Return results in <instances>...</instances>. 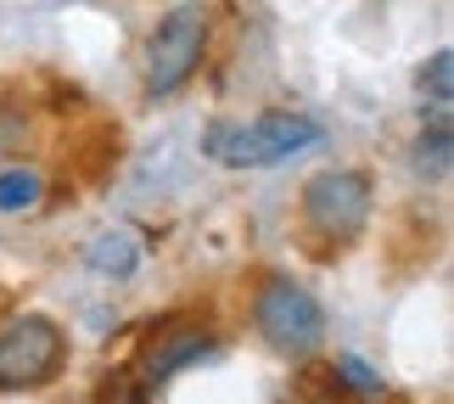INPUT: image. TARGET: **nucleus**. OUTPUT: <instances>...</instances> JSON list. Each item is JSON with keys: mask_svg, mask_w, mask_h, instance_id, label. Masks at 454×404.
Masks as SVG:
<instances>
[{"mask_svg": "<svg viewBox=\"0 0 454 404\" xmlns=\"http://www.w3.org/2000/svg\"><path fill=\"white\" fill-rule=\"evenodd\" d=\"M253 321L258 337H264L281 360H314L325 343V309L303 281L292 275H270L253 297Z\"/></svg>", "mask_w": 454, "mask_h": 404, "instance_id": "obj_2", "label": "nucleus"}, {"mask_svg": "<svg viewBox=\"0 0 454 404\" xmlns=\"http://www.w3.org/2000/svg\"><path fill=\"white\" fill-rule=\"evenodd\" d=\"M67 360V337L51 314H12L0 326V393L45 388Z\"/></svg>", "mask_w": 454, "mask_h": 404, "instance_id": "obj_3", "label": "nucleus"}, {"mask_svg": "<svg viewBox=\"0 0 454 404\" xmlns=\"http://www.w3.org/2000/svg\"><path fill=\"white\" fill-rule=\"evenodd\" d=\"M84 265L96 275H107V281H124V275H135V265H141V242H135V231H107V236H96L90 248H84Z\"/></svg>", "mask_w": 454, "mask_h": 404, "instance_id": "obj_8", "label": "nucleus"}, {"mask_svg": "<svg viewBox=\"0 0 454 404\" xmlns=\"http://www.w3.org/2000/svg\"><path fill=\"white\" fill-rule=\"evenodd\" d=\"M40 174H34V169H23V163H17V169H0V214H23V208H34V202H40Z\"/></svg>", "mask_w": 454, "mask_h": 404, "instance_id": "obj_10", "label": "nucleus"}, {"mask_svg": "<svg viewBox=\"0 0 454 404\" xmlns=\"http://www.w3.org/2000/svg\"><path fill=\"white\" fill-rule=\"evenodd\" d=\"M202 51H207V6L202 0H180L146 40V91L174 96L202 67Z\"/></svg>", "mask_w": 454, "mask_h": 404, "instance_id": "obj_4", "label": "nucleus"}, {"mask_svg": "<svg viewBox=\"0 0 454 404\" xmlns=\"http://www.w3.org/2000/svg\"><path fill=\"white\" fill-rule=\"evenodd\" d=\"M371 202H376L371 197V174H359V169H320L303 186V219L325 248L354 242L364 231V219H371Z\"/></svg>", "mask_w": 454, "mask_h": 404, "instance_id": "obj_5", "label": "nucleus"}, {"mask_svg": "<svg viewBox=\"0 0 454 404\" xmlns=\"http://www.w3.org/2000/svg\"><path fill=\"white\" fill-rule=\"evenodd\" d=\"M454 163V135H449V107H432V118L421 124L415 135V174H427V180H443Z\"/></svg>", "mask_w": 454, "mask_h": 404, "instance_id": "obj_7", "label": "nucleus"}, {"mask_svg": "<svg viewBox=\"0 0 454 404\" xmlns=\"http://www.w3.org/2000/svg\"><path fill=\"white\" fill-rule=\"evenodd\" d=\"M314 140H320V124L309 113H264L253 124H207L202 152L224 169H275Z\"/></svg>", "mask_w": 454, "mask_h": 404, "instance_id": "obj_1", "label": "nucleus"}, {"mask_svg": "<svg viewBox=\"0 0 454 404\" xmlns=\"http://www.w3.org/2000/svg\"><path fill=\"white\" fill-rule=\"evenodd\" d=\"M415 84H421V96H432L438 107H449V96H454V57H449V51H432V62H421Z\"/></svg>", "mask_w": 454, "mask_h": 404, "instance_id": "obj_11", "label": "nucleus"}, {"mask_svg": "<svg viewBox=\"0 0 454 404\" xmlns=\"http://www.w3.org/2000/svg\"><path fill=\"white\" fill-rule=\"evenodd\" d=\"M17 140H23V113H12L6 101H0V157H6Z\"/></svg>", "mask_w": 454, "mask_h": 404, "instance_id": "obj_12", "label": "nucleus"}, {"mask_svg": "<svg viewBox=\"0 0 454 404\" xmlns=\"http://www.w3.org/2000/svg\"><path fill=\"white\" fill-rule=\"evenodd\" d=\"M214 354H219V337L207 326H168V331H157V337L146 343V354H141V393H157L168 376H180V371H191V365H202Z\"/></svg>", "mask_w": 454, "mask_h": 404, "instance_id": "obj_6", "label": "nucleus"}, {"mask_svg": "<svg viewBox=\"0 0 454 404\" xmlns=\"http://www.w3.org/2000/svg\"><path fill=\"white\" fill-rule=\"evenodd\" d=\"M331 376H337L342 393H354V399H364V404H381V399H387V382H381V371H371L359 354H342L337 365H331Z\"/></svg>", "mask_w": 454, "mask_h": 404, "instance_id": "obj_9", "label": "nucleus"}]
</instances>
